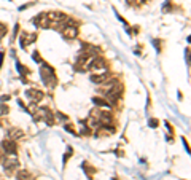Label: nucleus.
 I'll return each instance as SVG.
<instances>
[{"mask_svg": "<svg viewBox=\"0 0 191 180\" xmlns=\"http://www.w3.org/2000/svg\"><path fill=\"white\" fill-rule=\"evenodd\" d=\"M61 26V29H62V35L65 37V38H75L77 35H78V27L77 26H70V22H62V24H59Z\"/></svg>", "mask_w": 191, "mask_h": 180, "instance_id": "3", "label": "nucleus"}, {"mask_svg": "<svg viewBox=\"0 0 191 180\" xmlns=\"http://www.w3.org/2000/svg\"><path fill=\"white\" fill-rule=\"evenodd\" d=\"M21 137H24V132H22L19 128H13V129H10V139L18 140V139H21Z\"/></svg>", "mask_w": 191, "mask_h": 180, "instance_id": "8", "label": "nucleus"}, {"mask_svg": "<svg viewBox=\"0 0 191 180\" xmlns=\"http://www.w3.org/2000/svg\"><path fill=\"white\" fill-rule=\"evenodd\" d=\"M18 70L21 72V77H26L27 73H29V69H26L21 62H18Z\"/></svg>", "mask_w": 191, "mask_h": 180, "instance_id": "11", "label": "nucleus"}, {"mask_svg": "<svg viewBox=\"0 0 191 180\" xmlns=\"http://www.w3.org/2000/svg\"><path fill=\"white\" fill-rule=\"evenodd\" d=\"M88 69H91V70L94 73H100V72H107V61L104 58H92Z\"/></svg>", "mask_w": 191, "mask_h": 180, "instance_id": "2", "label": "nucleus"}, {"mask_svg": "<svg viewBox=\"0 0 191 180\" xmlns=\"http://www.w3.org/2000/svg\"><path fill=\"white\" fill-rule=\"evenodd\" d=\"M18 166H19V161H18L16 155H10V156H7L5 161H3V168H5L7 172H13V171L18 168Z\"/></svg>", "mask_w": 191, "mask_h": 180, "instance_id": "4", "label": "nucleus"}, {"mask_svg": "<svg viewBox=\"0 0 191 180\" xmlns=\"http://www.w3.org/2000/svg\"><path fill=\"white\" fill-rule=\"evenodd\" d=\"M26 96L29 97V101L30 102H34V104H37V102H40L43 99V92L40 91V89H27L26 91Z\"/></svg>", "mask_w": 191, "mask_h": 180, "instance_id": "6", "label": "nucleus"}, {"mask_svg": "<svg viewBox=\"0 0 191 180\" xmlns=\"http://www.w3.org/2000/svg\"><path fill=\"white\" fill-rule=\"evenodd\" d=\"M108 78V72H100V73H92L91 81L92 83H97V85H102V83Z\"/></svg>", "mask_w": 191, "mask_h": 180, "instance_id": "7", "label": "nucleus"}, {"mask_svg": "<svg viewBox=\"0 0 191 180\" xmlns=\"http://www.w3.org/2000/svg\"><path fill=\"white\" fill-rule=\"evenodd\" d=\"M72 151H73V150H72L70 147H69V148H67V151H65V155H64V164L67 163V159H69V156H72Z\"/></svg>", "mask_w": 191, "mask_h": 180, "instance_id": "14", "label": "nucleus"}, {"mask_svg": "<svg viewBox=\"0 0 191 180\" xmlns=\"http://www.w3.org/2000/svg\"><path fill=\"white\" fill-rule=\"evenodd\" d=\"M7 113H8V107L5 104H0V116H3Z\"/></svg>", "mask_w": 191, "mask_h": 180, "instance_id": "13", "label": "nucleus"}, {"mask_svg": "<svg viewBox=\"0 0 191 180\" xmlns=\"http://www.w3.org/2000/svg\"><path fill=\"white\" fill-rule=\"evenodd\" d=\"M18 180H34V178L27 171H19L18 172Z\"/></svg>", "mask_w": 191, "mask_h": 180, "instance_id": "10", "label": "nucleus"}, {"mask_svg": "<svg viewBox=\"0 0 191 180\" xmlns=\"http://www.w3.org/2000/svg\"><path fill=\"white\" fill-rule=\"evenodd\" d=\"M92 102H94L96 105H99V107H110V104L107 102V99H102V97H94Z\"/></svg>", "mask_w": 191, "mask_h": 180, "instance_id": "9", "label": "nucleus"}, {"mask_svg": "<svg viewBox=\"0 0 191 180\" xmlns=\"http://www.w3.org/2000/svg\"><path fill=\"white\" fill-rule=\"evenodd\" d=\"M8 99H10V96H8V94H7V96H2V97H0V104H3V102H5V101H8Z\"/></svg>", "mask_w": 191, "mask_h": 180, "instance_id": "17", "label": "nucleus"}, {"mask_svg": "<svg viewBox=\"0 0 191 180\" xmlns=\"http://www.w3.org/2000/svg\"><path fill=\"white\" fill-rule=\"evenodd\" d=\"M2 64H3V53H0V67H2Z\"/></svg>", "mask_w": 191, "mask_h": 180, "instance_id": "18", "label": "nucleus"}, {"mask_svg": "<svg viewBox=\"0 0 191 180\" xmlns=\"http://www.w3.org/2000/svg\"><path fill=\"white\" fill-rule=\"evenodd\" d=\"M32 58H34V61H35V62H42V61H40V56H38V53H37V51L34 53V56H32Z\"/></svg>", "mask_w": 191, "mask_h": 180, "instance_id": "16", "label": "nucleus"}, {"mask_svg": "<svg viewBox=\"0 0 191 180\" xmlns=\"http://www.w3.org/2000/svg\"><path fill=\"white\" fill-rule=\"evenodd\" d=\"M2 148L5 150V153H8V155H16L18 145H16V142L13 139H5V140H2Z\"/></svg>", "mask_w": 191, "mask_h": 180, "instance_id": "5", "label": "nucleus"}, {"mask_svg": "<svg viewBox=\"0 0 191 180\" xmlns=\"http://www.w3.org/2000/svg\"><path fill=\"white\" fill-rule=\"evenodd\" d=\"M158 124H159L158 120H150V121H148V126H150V128H156Z\"/></svg>", "mask_w": 191, "mask_h": 180, "instance_id": "15", "label": "nucleus"}, {"mask_svg": "<svg viewBox=\"0 0 191 180\" xmlns=\"http://www.w3.org/2000/svg\"><path fill=\"white\" fill-rule=\"evenodd\" d=\"M40 75H42V80H43V83L48 88H54V86H56L58 78H56V73H54L53 67H49L48 64H43L42 69H40Z\"/></svg>", "mask_w": 191, "mask_h": 180, "instance_id": "1", "label": "nucleus"}, {"mask_svg": "<svg viewBox=\"0 0 191 180\" xmlns=\"http://www.w3.org/2000/svg\"><path fill=\"white\" fill-rule=\"evenodd\" d=\"M7 26L3 24V22H0V38H2V37H5V34H7Z\"/></svg>", "mask_w": 191, "mask_h": 180, "instance_id": "12", "label": "nucleus"}]
</instances>
